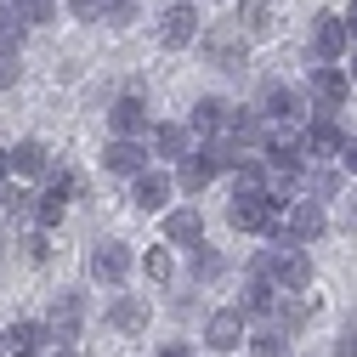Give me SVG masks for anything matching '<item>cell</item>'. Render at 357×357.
Returning <instances> with one entry per match:
<instances>
[{"instance_id": "60d3db41", "label": "cell", "mask_w": 357, "mask_h": 357, "mask_svg": "<svg viewBox=\"0 0 357 357\" xmlns=\"http://www.w3.org/2000/svg\"><path fill=\"white\" fill-rule=\"evenodd\" d=\"M340 23H346V34H351V46H357V0H351V6L340 12Z\"/></svg>"}, {"instance_id": "277c9868", "label": "cell", "mask_w": 357, "mask_h": 357, "mask_svg": "<svg viewBox=\"0 0 357 357\" xmlns=\"http://www.w3.org/2000/svg\"><path fill=\"white\" fill-rule=\"evenodd\" d=\"M204 57H210V68H221V74H238L244 57H250V40H244L233 23H221V29L204 34Z\"/></svg>"}, {"instance_id": "7bdbcfd3", "label": "cell", "mask_w": 357, "mask_h": 357, "mask_svg": "<svg viewBox=\"0 0 357 357\" xmlns=\"http://www.w3.org/2000/svg\"><path fill=\"white\" fill-rule=\"evenodd\" d=\"M52 357H79V346H57V351H52Z\"/></svg>"}, {"instance_id": "1f68e13d", "label": "cell", "mask_w": 357, "mask_h": 357, "mask_svg": "<svg viewBox=\"0 0 357 357\" xmlns=\"http://www.w3.org/2000/svg\"><path fill=\"white\" fill-rule=\"evenodd\" d=\"M250 357H289V340L273 335V329H261V335H250Z\"/></svg>"}, {"instance_id": "3957f363", "label": "cell", "mask_w": 357, "mask_h": 357, "mask_svg": "<svg viewBox=\"0 0 357 357\" xmlns=\"http://www.w3.org/2000/svg\"><path fill=\"white\" fill-rule=\"evenodd\" d=\"M244 340H250V318H244L238 306H215L210 318H204V346L210 351H238Z\"/></svg>"}, {"instance_id": "4316f807", "label": "cell", "mask_w": 357, "mask_h": 357, "mask_svg": "<svg viewBox=\"0 0 357 357\" xmlns=\"http://www.w3.org/2000/svg\"><path fill=\"white\" fill-rule=\"evenodd\" d=\"M340 193V170H329V165H306V199L312 204H329Z\"/></svg>"}, {"instance_id": "8d00e7d4", "label": "cell", "mask_w": 357, "mask_h": 357, "mask_svg": "<svg viewBox=\"0 0 357 357\" xmlns=\"http://www.w3.org/2000/svg\"><path fill=\"white\" fill-rule=\"evenodd\" d=\"M68 12H74L79 23H91V17H102V0H68Z\"/></svg>"}, {"instance_id": "5bb4252c", "label": "cell", "mask_w": 357, "mask_h": 357, "mask_svg": "<svg viewBox=\"0 0 357 357\" xmlns=\"http://www.w3.org/2000/svg\"><path fill=\"white\" fill-rule=\"evenodd\" d=\"M102 170L137 182V176L148 170V142H108V148H102Z\"/></svg>"}, {"instance_id": "8992f818", "label": "cell", "mask_w": 357, "mask_h": 357, "mask_svg": "<svg viewBox=\"0 0 357 357\" xmlns=\"http://www.w3.org/2000/svg\"><path fill=\"white\" fill-rule=\"evenodd\" d=\"M199 40V12H193V0H176V6L159 17V46L165 52H188Z\"/></svg>"}, {"instance_id": "484cf974", "label": "cell", "mask_w": 357, "mask_h": 357, "mask_svg": "<svg viewBox=\"0 0 357 357\" xmlns=\"http://www.w3.org/2000/svg\"><path fill=\"white\" fill-rule=\"evenodd\" d=\"M221 125H227V102H221V97H199V102H193L188 130H204V137H215Z\"/></svg>"}, {"instance_id": "44dd1931", "label": "cell", "mask_w": 357, "mask_h": 357, "mask_svg": "<svg viewBox=\"0 0 357 357\" xmlns=\"http://www.w3.org/2000/svg\"><path fill=\"white\" fill-rule=\"evenodd\" d=\"M6 153H12V170L29 176V182H34V176H52V153H46V142H17V148H6Z\"/></svg>"}, {"instance_id": "bcb514c9", "label": "cell", "mask_w": 357, "mask_h": 357, "mask_svg": "<svg viewBox=\"0 0 357 357\" xmlns=\"http://www.w3.org/2000/svg\"><path fill=\"white\" fill-rule=\"evenodd\" d=\"M0 357H6V335H0Z\"/></svg>"}, {"instance_id": "9c48e42d", "label": "cell", "mask_w": 357, "mask_h": 357, "mask_svg": "<svg viewBox=\"0 0 357 357\" xmlns=\"http://www.w3.org/2000/svg\"><path fill=\"white\" fill-rule=\"evenodd\" d=\"M273 289H278V295H306V289H312V255H306V250H278V261H273Z\"/></svg>"}, {"instance_id": "b9f144b4", "label": "cell", "mask_w": 357, "mask_h": 357, "mask_svg": "<svg viewBox=\"0 0 357 357\" xmlns=\"http://www.w3.org/2000/svg\"><path fill=\"white\" fill-rule=\"evenodd\" d=\"M0 176H12V153L6 148H0Z\"/></svg>"}, {"instance_id": "d4e9b609", "label": "cell", "mask_w": 357, "mask_h": 357, "mask_svg": "<svg viewBox=\"0 0 357 357\" xmlns=\"http://www.w3.org/2000/svg\"><path fill=\"white\" fill-rule=\"evenodd\" d=\"M244 40H261V34H273V12H266V0H244L238 6V23H233Z\"/></svg>"}, {"instance_id": "603a6c76", "label": "cell", "mask_w": 357, "mask_h": 357, "mask_svg": "<svg viewBox=\"0 0 357 357\" xmlns=\"http://www.w3.org/2000/svg\"><path fill=\"white\" fill-rule=\"evenodd\" d=\"M46 340H52V329L34 324V318H23V324L6 329V351H34V357H40V346H46Z\"/></svg>"}, {"instance_id": "ee69618b", "label": "cell", "mask_w": 357, "mask_h": 357, "mask_svg": "<svg viewBox=\"0 0 357 357\" xmlns=\"http://www.w3.org/2000/svg\"><path fill=\"white\" fill-rule=\"evenodd\" d=\"M346 79H357V46H351V74H346Z\"/></svg>"}, {"instance_id": "ffe728a7", "label": "cell", "mask_w": 357, "mask_h": 357, "mask_svg": "<svg viewBox=\"0 0 357 357\" xmlns=\"http://www.w3.org/2000/svg\"><path fill=\"white\" fill-rule=\"evenodd\" d=\"M170 182L182 188V193H204V188L215 182V165H210L204 153H188L182 165H176V176H170Z\"/></svg>"}, {"instance_id": "7c38bea8", "label": "cell", "mask_w": 357, "mask_h": 357, "mask_svg": "<svg viewBox=\"0 0 357 357\" xmlns=\"http://www.w3.org/2000/svg\"><path fill=\"white\" fill-rule=\"evenodd\" d=\"M79 324H85V301H79L74 289L57 295V301H52V318H46L52 340H57V346H74V340H79Z\"/></svg>"}, {"instance_id": "f6af8a7d", "label": "cell", "mask_w": 357, "mask_h": 357, "mask_svg": "<svg viewBox=\"0 0 357 357\" xmlns=\"http://www.w3.org/2000/svg\"><path fill=\"white\" fill-rule=\"evenodd\" d=\"M6 357H34V351H6Z\"/></svg>"}, {"instance_id": "52a82bcc", "label": "cell", "mask_w": 357, "mask_h": 357, "mask_svg": "<svg viewBox=\"0 0 357 357\" xmlns=\"http://www.w3.org/2000/svg\"><path fill=\"white\" fill-rule=\"evenodd\" d=\"M340 142H346V130H340V119H335V114H306V130H301L306 159H335V153H340Z\"/></svg>"}, {"instance_id": "ac0fdd59", "label": "cell", "mask_w": 357, "mask_h": 357, "mask_svg": "<svg viewBox=\"0 0 357 357\" xmlns=\"http://www.w3.org/2000/svg\"><path fill=\"white\" fill-rule=\"evenodd\" d=\"M170 193H176V182H170L165 170H142V176H137V193H130V199H137L142 210H165Z\"/></svg>"}, {"instance_id": "d590c367", "label": "cell", "mask_w": 357, "mask_h": 357, "mask_svg": "<svg viewBox=\"0 0 357 357\" xmlns=\"http://www.w3.org/2000/svg\"><path fill=\"white\" fill-rule=\"evenodd\" d=\"M23 250H29V261H34V266H46V261H52V238H46V233H29V244H23Z\"/></svg>"}, {"instance_id": "d6986e66", "label": "cell", "mask_w": 357, "mask_h": 357, "mask_svg": "<svg viewBox=\"0 0 357 357\" xmlns=\"http://www.w3.org/2000/svg\"><path fill=\"white\" fill-rule=\"evenodd\" d=\"M153 153L182 165V159L193 153V130H188V125H153Z\"/></svg>"}, {"instance_id": "7a4b0ae2", "label": "cell", "mask_w": 357, "mask_h": 357, "mask_svg": "<svg viewBox=\"0 0 357 357\" xmlns=\"http://www.w3.org/2000/svg\"><path fill=\"white\" fill-rule=\"evenodd\" d=\"M324 233H329V210H324V204H312V199H295V204H289V221L278 227L284 250H301V244L324 238Z\"/></svg>"}, {"instance_id": "ab89813d", "label": "cell", "mask_w": 357, "mask_h": 357, "mask_svg": "<svg viewBox=\"0 0 357 357\" xmlns=\"http://www.w3.org/2000/svg\"><path fill=\"white\" fill-rule=\"evenodd\" d=\"M335 159H346V170H357V137H346V142H340V153H335Z\"/></svg>"}, {"instance_id": "cb8c5ba5", "label": "cell", "mask_w": 357, "mask_h": 357, "mask_svg": "<svg viewBox=\"0 0 357 357\" xmlns=\"http://www.w3.org/2000/svg\"><path fill=\"white\" fill-rule=\"evenodd\" d=\"M273 306H278V289L266 284V278H250V289H244L238 312H244V318H273Z\"/></svg>"}, {"instance_id": "8fae6325", "label": "cell", "mask_w": 357, "mask_h": 357, "mask_svg": "<svg viewBox=\"0 0 357 357\" xmlns=\"http://www.w3.org/2000/svg\"><path fill=\"white\" fill-rule=\"evenodd\" d=\"M130 266H137V255H130V244H119V238L91 250V278H97V284H125Z\"/></svg>"}, {"instance_id": "2e32d148", "label": "cell", "mask_w": 357, "mask_h": 357, "mask_svg": "<svg viewBox=\"0 0 357 357\" xmlns=\"http://www.w3.org/2000/svg\"><path fill=\"white\" fill-rule=\"evenodd\" d=\"M108 324H114L119 335H142V329H148V301H142V295H119V301L108 306Z\"/></svg>"}, {"instance_id": "5b68a950", "label": "cell", "mask_w": 357, "mask_h": 357, "mask_svg": "<svg viewBox=\"0 0 357 357\" xmlns=\"http://www.w3.org/2000/svg\"><path fill=\"white\" fill-rule=\"evenodd\" d=\"M312 57H318V63L351 57V34H346V23H340L335 12H318V17H312Z\"/></svg>"}, {"instance_id": "e0dca14e", "label": "cell", "mask_w": 357, "mask_h": 357, "mask_svg": "<svg viewBox=\"0 0 357 357\" xmlns=\"http://www.w3.org/2000/svg\"><path fill=\"white\" fill-rule=\"evenodd\" d=\"M227 137L238 142V148H255V142H266V125H261V114L255 108H227Z\"/></svg>"}, {"instance_id": "f35d334b", "label": "cell", "mask_w": 357, "mask_h": 357, "mask_svg": "<svg viewBox=\"0 0 357 357\" xmlns=\"http://www.w3.org/2000/svg\"><path fill=\"white\" fill-rule=\"evenodd\" d=\"M159 357H193V346H188V340H165Z\"/></svg>"}, {"instance_id": "9a60e30c", "label": "cell", "mask_w": 357, "mask_h": 357, "mask_svg": "<svg viewBox=\"0 0 357 357\" xmlns=\"http://www.w3.org/2000/svg\"><path fill=\"white\" fill-rule=\"evenodd\" d=\"M312 312H318V306H312L306 295H284V301L273 306V335H284V340L301 335V329L312 324Z\"/></svg>"}, {"instance_id": "836d02e7", "label": "cell", "mask_w": 357, "mask_h": 357, "mask_svg": "<svg viewBox=\"0 0 357 357\" xmlns=\"http://www.w3.org/2000/svg\"><path fill=\"white\" fill-rule=\"evenodd\" d=\"M23 34H29V29H23L6 6H0V52H17V46H23Z\"/></svg>"}, {"instance_id": "d6a6232c", "label": "cell", "mask_w": 357, "mask_h": 357, "mask_svg": "<svg viewBox=\"0 0 357 357\" xmlns=\"http://www.w3.org/2000/svg\"><path fill=\"white\" fill-rule=\"evenodd\" d=\"M102 23L108 29H130L137 23V0H102Z\"/></svg>"}, {"instance_id": "f546056e", "label": "cell", "mask_w": 357, "mask_h": 357, "mask_svg": "<svg viewBox=\"0 0 357 357\" xmlns=\"http://www.w3.org/2000/svg\"><path fill=\"white\" fill-rule=\"evenodd\" d=\"M0 210H6L12 221H29L34 215V193L29 188H6V193H0Z\"/></svg>"}, {"instance_id": "30bf717a", "label": "cell", "mask_w": 357, "mask_h": 357, "mask_svg": "<svg viewBox=\"0 0 357 357\" xmlns=\"http://www.w3.org/2000/svg\"><path fill=\"white\" fill-rule=\"evenodd\" d=\"M108 125H114V142H142L148 137V102L130 91V97H119L114 108H108Z\"/></svg>"}, {"instance_id": "83f0119b", "label": "cell", "mask_w": 357, "mask_h": 357, "mask_svg": "<svg viewBox=\"0 0 357 357\" xmlns=\"http://www.w3.org/2000/svg\"><path fill=\"white\" fill-rule=\"evenodd\" d=\"M6 12H12L23 29H40V23L57 17V0H6Z\"/></svg>"}, {"instance_id": "4dcf8cb0", "label": "cell", "mask_w": 357, "mask_h": 357, "mask_svg": "<svg viewBox=\"0 0 357 357\" xmlns=\"http://www.w3.org/2000/svg\"><path fill=\"white\" fill-rule=\"evenodd\" d=\"M142 273H148V284H170V278H176V261H170V250H148Z\"/></svg>"}, {"instance_id": "e575fe53", "label": "cell", "mask_w": 357, "mask_h": 357, "mask_svg": "<svg viewBox=\"0 0 357 357\" xmlns=\"http://www.w3.org/2000/svg\"><path fill=\"white\" fill-rule=\"evenodd\" d=\"M17 74H23V57H17V52H0V91L17 85Z\"/></svg>"}, {"instance_id": "4fadbf2b", "label": "cell", "mask_w": 357, "mask_h": 357, "mask_svg": "<svg viewBox=\"0 0 357 357\" xmlns=\"http://www.w3.org/2000/svg\"><path fill=\"white\" fill-rule=\"evenodd\" d=\"M306 97H318L324 108H340V102L351 97L346 68H340V63H318V68H312V79H306Z\"/></svg>"}, {"instance_id": "7402d4cb", "label": "cell", "mask_w": 357, "mask_h": 357, "mask_svg": "<svg viewBox=\"0 0 357 357\" xmlns=\"http://www.w3.org/2000/svg\"><path fill=\"white\" fill-rule=\"evenodd\" d=\"M165 238L170 244H204V215L199 210H170L165 215Z\"/></svg>"}, {"instance_id": "6da1fadb", "label": "cell", "mask_w": 357, "mask_h": 357, "mask_svg": "<svg viewBox=\"0 0 357 357\" xmlns=\"http://www.w3.org/2000/svg\"><path fill=\"white\" fill-rule=\"evenodd\" d=\"M255 114H266L278 130H295V125H306V91L301 85H284V79H266Z\"/></svg>"}, {"instance_id": "ba28073f", "label": "cell", "mask_w": 357, "mask_h": 357, "mask_svg": "<svg viewBox=\"0 0 357 357\" xmlns=\"http://www.w3.org/2000/svg\"><path fill=\"white\" fill-rule=\"evenodd\" d=\"M227 221L238 233H278V204L266 199V193H255V199H233L227 204Z\"/></svg>"}, {"instance_id": "f1b7e54d", "label": "cell", "mask_w": 357, "mask_h": 357, "mask_svg": "<svg viewBox=\"0 0 357 357\" xmlns=\"http://www.w3.org/2000/svg\"><path fill=\"white\" fill-rule=\"evenodd\" d=\"M221 273H227V255H221L215 244H193V278L210 284V278H221Z\"/></svg>"}, {"instance_id": "74e56055", "label": "cell", "mask_w": 357, "mask_h": 357, "mask_svg": "<svg viewBox=\"0 0 357 357\" xmlns=\"http://www.w3.org/2000/svg\"><path fill=\"white\" fill-rule=\"evenodd\" d=\"M335 357H357V324H346V335L335 340Z\"/></svg>"}]
</instances>
